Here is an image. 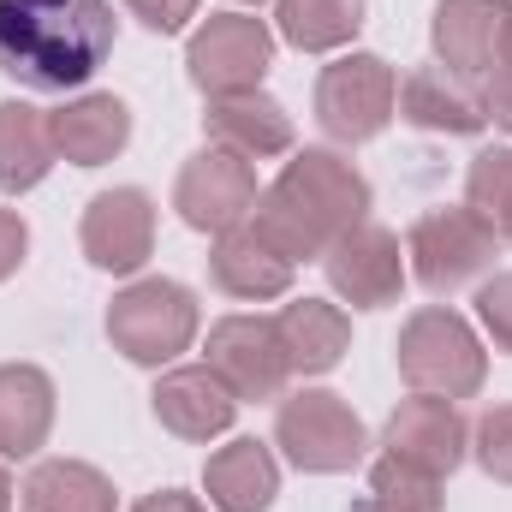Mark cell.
<instances>
[{
  "instance_id": "5bb4252c",
  "label": "cell",
  "mask_w": 512,
  "mask_h": 512,
  "mask_svg": "<svg viewBox=\"0 0 512 512\" xmlns=\"http://www.w3.org/2000/svg\"><path fill=\"white\" fill-rule=\"evenodd\" d=\"M512 0H441L435 6V66H447L465 84H483L501 66Z\"/></svg>"
},
{
  "instance_id": "d4e9b609",
  "label": "cell",
  "mask_w": 512,
  "mask_h": 512,
  "mask_svg": "<svg viewBox=\"0 0 512 512\" xmlns=\"http://www.w3.org/2000/svg\"><path fill=\"white\" fill-rule=\"evenodd\" d=\"M280 36L304 54L346 48L364 30V0H280Z\"/></svg>"
},
{
  "instance_id": "4316f807",
  "label": "cell",
  "mask_w": 512,
  "mask_h": 512,
  "mask_svg": "<svg viewBox=\"0 0 512 512\" xmlns=\"http://www.w3.org/2000/svg\"><path fill=\"white\" fill-rule=\"evenodd\" d=\"M358 512H441V477L411 471L399 459H382L370 471V501Z\"/></svg>"
},
{
  "instance_id": "83f0119b",
  "label": "cell",
  "mask_w": 512,
  "mask_h": 512,
  "mask_svg": "<svg viewBox=\"0 0 512 512\" xmlns=\"http://www.w3.org/2000/svg\"><path fill=\"white\" fill-rule=\"evenodd\" d=\"M471 447H477V465L495 477V483H512V405H489L471 429Z\"/></svg>"
},
{
  "instance_id": "e0dca14e",
  "label": "cell",
  "mask_w": 512,
  "mask_h": 512,
  "mask_svg": "<svg viewBox=\"0 0 512 512\" xmlns=\"http://www.w3.org/2000/svg\"><path fill=\"white\" fill-rule=\"evenodd\" d=\"M209 280L227 292V298H286L292 292V262L274 251L256 227H233V233H215L209 245Z\"/></svg>"
},
{
  "instance_id": "ffe728a7",
  "label": "cell",
  "mask_w": 512,
  "mask_h": 512,
  "mask_svg": "<svg viewBox=\"0 0 512 512\" xmlns=\"http://www.w3.org/2000/svg\"><path fill=\"white\" fill-rule=\"evenodd\" d=\"M274 328H280V346H286L292 376H328V370L346 358V346H352L346 310H340V304H322V298H292V304H280Z\"/></svg>"
},
{
  "instance_id": "e575fe53",
  "label": "cell",
  "mask_w": 512,
  "mask_h": 512,
  "mask_svg": "<svg viewBox=\"0 0 512 512\" xmlns=\"http://www.w3.org/2000/svg\"><path fill=\"white\" fill-rule=\"evenodd\" d=\"M501 60H512V18H507V42H501Z\"/></svg>"
},
{
  "instance_id": "484cf974",
  "label": "cell",
  "mask_w": 512,
  "mask_h": 512,
  "mask_svg": "<svg viewBox=\"0 0 512 512\" xmlns=\"http://www.w3.org/2000/svg\"><path fill=\"white\" fill-rule=\"evenodd\" d=\"M465 203L512 245V149H483L465 173Z\"/></svg>"
},
{
  "instance_id": "d590c367",
  "label": "cell",
  "mask_w": 512,
  "mask_h": 512,
  "mask_svg": "<svg viewBox=\"0 0 512 512\" xmlns=\"http://www.w3.org/2000/svg\"><path fill=\"white\" fill-rule=\"evenodd\" d=\"M245 6H256V0H245Z\"/></svg>"
},
{
  "instance_id": "44dd1931",
  "label": "cell",
  "mask_w": 512,
  "mask_h": 512,
  "mask_svg": "<svg viewBox=\"0 0 512 512\" xmlns=\"http://www.w3.org/2000/svg\"><path fill=\"white\" fill-rule=\"evenodd\" d=\"M203 489L221 512H268L274 495H280V465H274V453L262 441L239 435L203 465Z\"/></svg>"
},
{
  "instance_id": "cb8c5ba5",
  "label": "cell",
  "mask_w": 512,
  "mask_h": 512,
  "mask_svg": "<svg viewBox=\"0 0 512 512\" xmlns=\"http://www.w3.org/2000/svg\"><path fill=\"white\" fill-rule=\"evenodd\" d=\"M24 512H114V483L84 465V459H42L24 489H18Z\"/></svg>"
},
{
  "instance_id": "836d02e7",
  "label": "cell",
  "mask_w": 512,
  "mask_h": 512,
  "mask_svg": "<svg viewBox=\"0 0 512 512\" xmlns=\"http://www.w3.org/2000/svg\"><path fill=\"white\" fill-rule=\"evenodd\" d=\"M0 512H12V477L0 471Z\"/></svg>"
},
{
  "instance_id": "3957f363",
  "label": "cell",
  "mask_w": 512,
  "mask_h": 512,
  "mask_svg": "<svg viewBox=\"0 0 512 512\" xmlns=\"http://www.w3.org/2000/svg\"><path fill=\"white\" fill-rule=\"evenodd\" d=\"M399 376L411 393H435V399H471L489 376V352L471 334V322L447 304H423L405 328H399Z\"/></svg>"
},
{
  "instance_id": "6da1fadb",
  "label": "cell",
  "mask_w": 512,
  "mask_h": 512,
  "mask_svg": "<svg viewBox=\"0 0 512 512\" xmlns=\"http://www.w3.org/2000/svg\"><path fill=\"white\" fill-rule=\"evenodd\" d=\"M114 54L108 0H0V72L36 96L78 90Z\"/></svg>"
},
{
  "instance_id": "d6986e66",
  "label": "cell",
  "mask_w": 512,
  "mask_h": 512,
  "mask_svg": "<svg viewBox=\"0 0 512 512\" xmlns=\"http://www.w3.org/2000/svg\"><path fill=\"white\" fill-rule=\"evenodd\" d=\"M411 126L423 131H447V137H477V131L489 126V114H483V96L465 84V78H453L447 66H417L405 84H399V102H393Z\"/></svg>"
},
{
  "instance_id": "4fadbf2b",
  "label": "cell",
  "mask_w": 512,
  "mask_h": 512,
  "mask_svg": "<svg viewBox=\"0 0 512 512\" xmlns=\"http://www.w3.org/2000/svg\"><path fill=\"white\" fill-rule=\"evenodd\" d=\"M155 251V203L137 185L96 191L84 209V256L102 274H137Z\"/></svg>"
},
{
  "instance_id": "277c9868",
  "label": "cell",
  "mask_w": 512,
  "mask_h": 512,
  "mask_svg": "<svg viewBox=\"0 0 512 512\" xmlns=\"http://www.w3.org/2000/svg\"><path fill=\"white\" fill-rule=\"evenodd\" d=\"M108 340H114V352H126L143 370L173 364L197 340V298H191V286L161 280V274L131 280L126 292L108 304Z\"/></svg>"
},
{
  "instance_id": "f546056e",
  "label": "cell",
  "mask_w": 512,
  "mask_h": 512,
  "mask_svg": "<svg viewBox=\"0 0 512 512\" xmlns=\"http://www.w3.org/2000/svg\"><path fill=\"white\" fill-rule=\"evenodd\" d=\"M131 18H143L155 36H173V30H185L191 18H197V0H126Z\"/></svg>"
},
{
  "instance_id": "f1b7e54d",
  "label": "cell",
  "mask_w": 512,
  "mask_h": 512,
  "mask_svg": "<svg viewBox=\"0 0 512 512\" xmlns=\"http://www.w3.org/2000/svg\"><path fill=\"white\" fill-rule=\"evenodd\" d=\"M477 316H483V328L495 334V346L512 352V274L483 280V292H477Z\"/></svg>"
},
{
  "instance_id": "7c38bea8",
  "label": "cell",
  "mask_w": 512,
  "mask_h": 512,
  "mask_svg": "<svg viewBox=\"0 0 512 512\" xmlns=\"http://www.w3.org/2000/svg\"><path fill=\"white\" fill-rule=\"evenodd\" d=\"M322 268H328V286L352 304V310H382L405 292V256H399V239L376 227V221H358L352 233H340L328 251H322Z\"/></svg>"
},
{
  "instance_id": "8992f818",
  "label": "cell",
  "mask_w": 512,
  "mask_h": 512,
  "mask_svg": "<svg viewBox=\"0 0 512 512\" xmlns=\"http://www.w3.org/2000/svg\"><path fill=\"white\" fill-rule=\"evenodd\" d=\"M495 227L465 203V209H429L411 221V239H405V256L417 268V280L441 298V292H459L471 286L477 274L495 268Z\"/></svg>"
},
{
  "instance_id": "9a60e30c",
  "label": "cell",
  "mask_w": 512,
  "mask_h": 512,
  "mask_svg": "<svg viewBox=\"0 0 512 512\" xmlns=\"http://www.w3.org/2000/svg\"><path fill=\"white\" fill-rule=\"evenodd\" d=\"M161 429H173L179 441H215L233 429L239 417V393L221 382L209 364H185V370H167L155 393H149Z\"/></svg>"
},
{
  "instance_id": "d6a6232c",
  "label": "cell",
  "mask_w": 512,
  "mask_h": 512,
  "mask_svg": "<svg viewBox=\"0 0 512 512\" xmlns=\"http://www.w3.org/2000/svg\"><path fill=\"white\" fill-rule=\"evenodd\" d=\"M131 512H203V501H191V495H179V489H161V495H143Z\"/></svg>"
},
{
  "instance_id": "30bf717a",
  "label": "cell",
  "mask_w": 512,
  "mask_h": 512,
  "mask_svg": "<svg viewBox=\"0 0 512 512\" xmlns=\"http://www.w3.org/2000/svg\"><path fill=\"white\" fill-rule=\"evenodd\" d=\"M203 352H209V370L233 387L239 399H280V387L292 376L274 316H221L209 328Z\"/></svg>"
},
{
  "instance_id": "4dcf8cb0",
  "label": "cell",
  "mask_w": 512,
  "mask_h": 512,
  "mask_svg": "<svg viewBox=\"0 0 512 512\" xmlns=\"http://www.w3.org/2000/svg\"><path fill=\"white\" fill-rule=\"evenodd\" d=\"M24 251H30V227L12 209H0V280H12L24 268Z\"/></svg>"
},
{
  "instance_id": "ac0fdd59",
  "label": "cell",
  "mask_w": 512,
  "mask_h": 512,
  "mask_svg": "<svg viewBox=\"0 0 512 512\" xmlns=\"http://www.w3.org/2000/svg\"><path fill=\"white\" fill-rule=\"evenodd\" d=\"M54 131V155L72 167H102L131 143V108L120 96H78L60 114H48Z\"/></svg>"
},
{
  "instance_id": "1f68e13d",
  "label": "cell",
  "mask_w": 512,
  "mask_h": 512,
  "mask_svg": "<svg viewBox=\"0 0 512 512\" xmlns=\"http://www.w3.org/2000/svg\"><path fill=\"white\" fill-rule=\"evenodd\" d=\"M483 114H489L495 126L512 131V60H501V66L483 78Z\"/></svg>"
},
{
  "instance_id": "7402d4cb",
  "label": "cell",
  "mask_w": 512,
  "mask_h": 512,
  "mask_svg": "<svg viewBox=\"0 0 512 512\" xmlns=\"http://www.w3.org/2000/svg\"><path fill=\"white\" fill-rule=\"evenodd\" d=\"M54 429V382L36 364H0V459H30Z\"/></svg>"
},
{
  "instance_id": "8fae6325",
  "label": "cell",
  "mask_w": 512,
  "mask_h": 512,
  "mask_svg": "<svg viewBox=\"0 0 512 512\" xmlns=\"http://www.w3.org/2000/svg\"><path fill=\"white\" fill-rule=\"evenodd\" d=\"M387 459L411 465V471H429V477H447L459 471L465 447H471V423L453 399H435V393H411L399 399V411L387 417L382 429Z\"/></svg>"
},
{
  "instance_id": "2e32d148",
  "label": "cell",
  "mask_w": 512,
  "mask_h": 512,
  "mask_svg": "<svg viewBox=\"0 0 512 512\" xmlns=\"http://www.w3.org/2000/svg\"><path fill=\"white\" fill-rule=\"evenodd\" d=\"M209 143L245 155V161H268V155H286L292 149V114L262 96V90H239V96H209V114H203Z\"/></svg>"
},
{
  "instance_id": "ba28073f",
  "label": "cell",
  "mask_w": 512,
  "mask_h": 512,
  "mask_svg": "<svg viewBox=\"0 0 512 512\" xmlns=\"http://www.w3.org/2000/svg\"><path fill=\"white\" fill-rule=\"evenodd\" d=\"M256 173L245 155H233V149H221V143H209V149H197L185 167H179V185H173V209H179V221L185 227H197V233H233V227H245L256 209Z\"/></svg>"
},
{
  "instance_id": "603a6c76",
  "label": "cell",
  "mask_w": 512,
  "mask_h": 512,
  "mask_svg": "<svg viewBox=\"0 0 512 512\" xmlns=\"http://www.w3.org/2000/svg\"><path fill=\"white\" fill-rule=\"evenodd\" d=\"M54 167V131L48 114L30 102H0V191H36Z\"/></svg>"
},
{
  "instance_id": "7a4b0ae2",
  "label": "cell",
  "mask_w": 512,
  "mask_h": 512,
  "mask_svg": "<svg viewBox=\"0 0 512 512\" xmlns=\"http://www.w3.org/2000/svg\"><path fill=\"white\" fill-rule=\"evenodd\" d=\"M358 221H370V179L334 149H298L251 209V227L286 262L322 256Z\"/></svg>"
},
{
  "instance_id": "52a82bcc",
  "label": "cell",
  "mask_w": 512,
  "mask_h": 512,
  "mask_svg": "<svg viewBox=\"0 0 512 512\" xmlns=\"http://www.w3.org/2000/svg\"><path fill=\"white\" fill-rule=\"evenodd\" d=\"M399 78L382 54H346L316 78V126L334 143H370L393 120Z\"/></svg>"
},
{
  "instance_id": "9c48e42d",
  "label": "cell",
  "mask_w": 512,
  "mask_h": 512,
  "mask_svg": "<svg viewBox=\"0 0 512 512\" xmlns=\"http://www.w3.org/2000/svg\"><path fill=\"white\" fill-rule=\"evenodd\" d=\"M185 66H191V84L203 96H239V90H262V72L274 66V36L262 18L245 12H215L191 48H185Z\"/></svg>"
},
{
  "instance_id": "5b68a950",
  "label": "cell",
  "mask_w": 512,
  "mask_h": 512,
  "mask_svg": "<svg viewBox=\"0 0 512 512\" xmlns=\"http://www.w3.org/2000/svg\"><path fill=\"white\" fill-rule=\"evenodd\" d=\"M274 447H286V459L310 477H340L364 459L370 435L358 423V411L328 393V387H304L292 399H280V417H274Z\"/></svg>"
}]
</instances>
